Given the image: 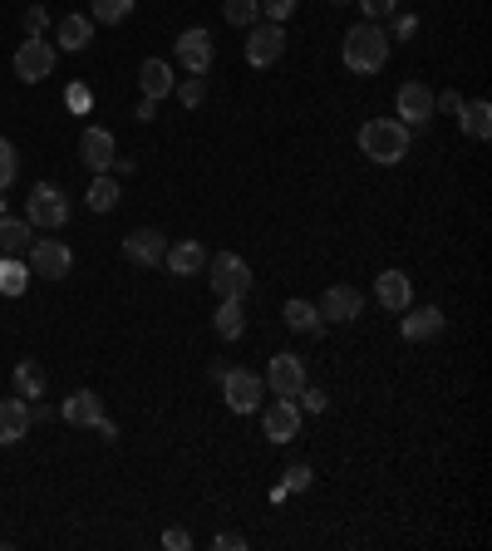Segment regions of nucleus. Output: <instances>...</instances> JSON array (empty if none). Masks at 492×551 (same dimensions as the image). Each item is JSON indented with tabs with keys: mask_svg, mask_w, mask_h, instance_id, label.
<instances>
[{
	"mask_svg": "<svg viewBox=\"0 0 492 551\" xmlns=\"http://www.w3.org/2000/svg\"><path fill=\"white\" fill-rule=\"evenodd\" d=\"M163 547L168 551H192V532H187V527H168V532H163Z\"/></svg>",
	"mask_w": 492,
	"mask_h": 551,
	"instance_id": "nucleus-37",
	"label": "nucleus"
},
{
	"mask_svg": "<svg viewBox=\"0 0 492 551\" xmlns=\"http://www.w3.org/2000/svg\"><path fill=\"white\" fill-rule=\"evenodd\" d=\"M60 419L69 424V429H99L104 438H119V429L109 424V414H104V404H99L94 389H74V394L64 399Z\"/></svg>",
	"mask_w": 492,
	"mask_h": 551,
	"instance_id": "nucleus-5",
	"label": "nucleus"
},
{
	"mask_svg": "<svg viewBox=\"0 0 492 551\" xmlns=\"http://www.w3.org/2000/svg\"><path fill=\"white\" fill-rule=\"evenodd\" d=\"M173 55H178V64H183L187 74H207V69H212V55H217V45H212V35H207L202 25H192V30L178 35Z\"/></svg>",
	"mask_w": 492,
	"mask_h": 551,
	"instance_id": "nucleus-11",
	"label": "nucleus"
},
{
	"mask_svg": "<svg viewBox=\"0 0 492 551\" xmlns=\"http://www.w3.org/2000/svg\"><path fill=\"white\" fill-rule=\"evenodd\" d=\"M340 55H345V69H355V74H379L384 60H389V35H384V25H379V20H360V25L345 35Z\"/></svg>",
	"mask_w": 492,
	"mask_h": 551,
	"instance_id": "nucleus-1",
	"label": "nucleus"
},
{
	"mask_svg": "<svg viewBox=\"0 0 492 551\" xmlns=\"http://www.w3.org/2000/svg\"><path fill=\"white\" fill-rule=\"evenodd\" d=\"M25 251H30V222L0 217V256H25Z\"/></svg>",
	"mask_w": 492,
	"mask_h": 551,
	"instance_id": "nucleus-24",
	"label": "nucleus"
},
{
	"mask_svg": "<svg viewBox=\"0 0 492 551\" xmlns=\"http://www.w3.org/2000/svg\"><path fill=\"white\" fill-rule=\"evenodd\" d=\"M394 5H399V0H360L365 20H389V15H394Z\"/></svg>",
	"mask_w": 492,
	"mask_h": 551,
	"instance_id": "nucleus-36",
	"label": "nucleus"
},
{
	"mask_svg": "<svg viewBox=\"0 0 492 551\" xmlns=\"http://www.w3.org/2000/svg\"><path fill=\"white\" fill-rule=\"evenodd\" d=\"M399 123H409V128H424V123L438 114L433 109V89L424 84V79H409V84H399Z\"/></svg>",
	"mask_w": 492,
	"mask_h": 551,
	"instance_id": "nucleus-12",
	"label": "nucleus"
},
{
	"mask_svg": "<svg viewBox=\"0 0 492 551\" xmlns=\"http://www.w3.org/2000/svg\"><path fill=\"white\" fill-rule=\"evenodd\" d=\"M281 488H286V492L310 488V468H306V463H291V468H286V483H281Z\"/></svg>",
	"mask_w": 492,
	"mask_h": 551,
	"instance_id": "nucleus-35",
	"label": "nucleus"
},
{
	"mask_svg": "<svg viewBox=\"0 0 492 551\" xmlns=\"http://www.w3.org/2000/svg\"><path fill=\"white\" fill-rule=\"evenodd\" d=\"M301 433V409H296V399H276L271 409H266V438L271 443H291Z\"/></svg>",
	"mask_w": 492,
	"mask_h": 551,
	"instance_id": "nucleus-17",
	"label": "nucleus"
},
{
	"mask_svg": "<svg viewBox=\"0 0 492 551\" xmlns=\"http://www.w3.org/2000/svg\"><path fill=\"white\" fill-rule=\"evenodd\" d=\"M256 5H261V15H266V20H276V25L296 10V0H256Z\"/></svg>",
	"mask_w": 492,
	"mask_h": 551,
	"instance_id": "nucleus-34",
	"label": "nucleus"
},
{
	"mask_svg": "<svg viewBox=\"0 0 492 551\" xmlns=\"http://www.w3.org/2000/svg\"><path fill=\"white\" fill-rule=\"evenodd\" d=\"M79 158H84L94 173H109V168H114V133L99 128V123L84 128V133H79Z\"/></svg>",
	"mask_w": 492,
	"mask_h": 551,
	"instance_id": "nucleus-15",
	"label": "nucleus"
},
{
	"mask_svg": "<svg viewBox=\"0 0 492 551\" xmlns=\"http://www.w3.org/2000/svg\"><path fill=\"white\" fill-rule=\"evenodd\" d=\"M30 286V271L20 256H0V296H25Z\"/></svg>",
	"mask_w": 492,
	"mask_h": 551,
	"instance_id": "nucleus-28",
	"label": "nucleus"
},
{
	"mask_svg": "<svg viewBox=\"0 0 492 551\" xmlns=\"http://www.w3.org/2000/svg\"><path fill=\"white\" fill-rule=\"evenodd\" d=\"M173 94H178L183 109H197V104L207 99V84H202V74H187L183 84H173Z\"/></svg>",
	"mask_w": 492,
	"mask_h": 551,
	"instance_id": "nucleus-32",
	"label": "nucleus"
},
{
	"mask_svg": "<svg viewBox=\"0 0 492 551\" xmlns=\"http://www.w3.org/2000/svg\"><path fill=\"white\" fill-rule=\"evenodd\" d=\"M458 123H463V133H468V138H478V143H483V138L492 133V104H488V99L463 104V109H458Z\"/></svg>",
	"mask_w": 492,
	"mask_h": 551,
	"instance_id": "nucleus-25",
	"label": "nucleus"
},
{
	"mask_svg": "<svg viewBox=\"0 0 492 551\" xmlns=\"http://www.w3.org/2000/svg\"><path fill=\"white\" fill-rule=\"evenodd\" d=\"M163 266H168L173 276H197V271L207 266V251H202L197 242H178V246H168Z\"/></svg>",
	"mask_w": 492,
	"mask_h": 551,
	"instance_id": "nucleus-22",
	"label": "nucleus"
},
{
	"mask_svg": "<svg viewBox=\"0 0 492 551\" xmlns=\"http://www.w3.org/2000/svg\"><path fill=\"white\" fill-rule=\"evenodd\" d=\"M50 69H55V45H50V40H40V35L20 40V50H15V74H20L25 84L50 79Z\"/></svg>",
	"mask_w": 492,
	"mask_h": 551,
	"instance_id": "nucleus-8",
	"label": "nucleus"
},
{
	"mask_svg": "<svg viewBox=\"0 0 492 551\" xmlns=\"http://www.w3.org/2000/svg\"><path fill=\"white\" fill-rule=\"evenodd\" d=\"M374 296H379L384 310H409L414 306V281L404 271H379L374 276Z\"/></svg>",
	"mask_w": 492,
	"mask_h": 551,
	"instance_id": "nucleus-16",
	"label": "nucleus"
},
{
	"mask_svg": "<svg viewBox=\"0 0 492 551\" xmlns=\"http://www.w3.org/2000/svg\"><path fill=\"white\" fill-rule=\"evenodd\" d=\"M433 109H448V114H458V109H463V94H453V89H448V94H433Z\"/></svg>",
	"mask_w": 492,
	"mask_h": 551,
	"instance_id": "nucleus-41",
	"label": "nucleus"
},
{
	"mask_svg": "<svg viewBox=\"0 0 492 551\" xmlns=\"http://www.w3.org/2000/svg\"><path fill=\"white\" fill-rule=\"evenodd\" d=\"M89 207H94V212H114V207H119V183H114L109 173L94 178V187H89Z\"/></svg>",
	"mask_w": 492,
	"mask_h": 551,
	"instance_id": "nucleus-30",
	"label": "nucleus"
},
{
	"mask_svg": "<svg viewBox=\"0 0 492 551\" xmlns=\"http://www.w3.org/2000/svg\"><path fill=\"white\" fill-rule=\"evenodd\" d=\"M212 325H217V335H222V340H242V335H246V306H242V301H222L217 315H212Z\"/></svg>",
	"mask_w": 492,
	"mask_h": 551,
	"instance_id": "nucleus-27",
	"label": "nucleus"
},
{
	"mask_svg": "<svg viewBox=\"0 0 492 551\" xmlns=\"http://www.w3.org/2000/svg\"><path fill=\"white\" fill-rule=\"evenodd\" d=\"M281 315H286V325H291L296 335H320V330H325V320H320L315 301H301V296H296V301H286Z\"/></svg>",
	"mask_w": 492,
	"mask_h": 551,
	"instance_id": "nucleus-23",
	"label": "nucleus"
},
{
	"mask_svg": "<svg viewBox=\"0 0 492 551\" xmlns=\"http://www.w3.org/2000/svg\"><path fill=\"white\" fill-rule=\"evenodd\" d=\"M30 266H35V276H45V281H64L69 276V266H74V251L55 237H40V242H30Z\"/></svg>",
	"mask_w": 492,
	"mask_h": 551,
	"instance_id": "nucleus-9",
	"label": "nucleus"
},
{
	"mask_svg": "<svg viewBox=\"0 0 492 551\" xmlns=\"http://www.w3.org/2000/svg\"><path fill=\"white\" fill-rule=\"evenodd\" d=\"M138 84H143V99H153V104H158V99H168V94H173V84H178V79H173V64H168V60H143Z\"/></svg>",
	"mask_w": 492,
	"mask_h": 551,
	"instance_id": "nucleus-19",
	"label": "nucleus"
},
{
	"mask_svg": "<svg viewBox=\"0 0 492 551\" xmlns=\"http://www.w3.org/2000/svg\"><path fill=\"white\" fill-rule=\"evenodd\" d=\"M315 310H320V320L350 325V320H360V315H365V296H360L355 286H330V291L315 301Z\"/></svg>",
	"mask_w": 492,
	"mask_h": 551,
	"instance_id": "nucleus-13",
	"label": "nucleus"
},
{
	"mask_svg": "<svg viewBox=\"0 0 492 551\" xmlns=\"http://www.w3.org/2000/svg\"><path fill=\"white\" fill-rule=\"evenodd\" d=\"M10 384H15V394L30 404V399H40V394H45V384H50V379H45V369H40V365L20 360V365H15V374H10Z\"/></svg>",
	"mask_w": 492,
	"mask_h": 551,
	"instance_id": "nucleus-26",
	"label": "nucleus"
},
{
	"mask_svg": "<svg viewBox=\"0 0 492 551\" xmlns=\"http://www.w3.org/2000/svg\"><path fill=\"white\" fill-rule=\"evenodd\" d=\"M55 40H60V50H69V55L89 50V40H94V20H89V15H64L60 25H55Z\"/></svg>",
	"mask_w": 492,
	"mask_h": 551,
	"instance_id": "nucleus-21",
	"label": "nucleus"
},
{
	"mask_svg": "<svg viewBox=\"0 0 492 551\" xmlns=\"http://www.w3.org/2000/svg\"><path fill=\"white\" fill-rule=\"evenodd\" d=\"M409 143H414V128L399 119H369L365 128H360V148H365V158H374V163H404L409 158Z\"/></svg>",
	"mask_w": 492,
	"mask_h": 551,
	"instance_id": "nucleus-2",
	"label": "nucleus"
},
{
	"mask_svg": "<svg viewBox=\"0 0 492 551\" xmlns=\"http://www.w3.org/2000/svg\"><path fill=\"white\" fill-rule=\"evenodd\" d=\"M133 119H143V123H148V119H158V104H153V99H143V104H138V114H133Z\"/></svg>",
	"mask_w": 492,
	"mask_h": 551,
	"instance_id": "nucleus-43",
	"label": "nucleus"
},
{
	"mask_svg": "<svg viewBox=\"0 0 492 551\" xmlns=\"http://www.w3.org/2000/svg\"><path fill=\"white\" fill-rule=\"evenodd\" d=\"M20 178V153H15V143L10 138H0V192Z\"/></svg>",
	"mask_w": 492,
	"mask_h": 551,
	"instance_id": "nucleus-33",
	"label": "nucleus"
},
{
	"mask_svg": "<svg viewBox=\"0 0 492 551\" xmlns=\"http://www.w3.org/2000/svg\"><path fill=\"white\" fill-rule=\"evenodd\" d=\"M414 30H419V20H414V15H394V30H384V35H389V40H409Z\"/></svg>",
	"mask_w": 492,
	"mask_h": 551,
	"instance_id": "nucleus-38",
	"label": "nucleus"
},
{
	"mask_svg": "<svg viewBox=\"0 0 492 551\" xmlns=\"http://www.w3.org/2000/svg\"><path fill=\"white\" fill-rule=\"evenodd\" d=\"M45 25H50V15H45L40 5H30V10H25V35H40Z\"/></svg>",
	"mask_w": 492,
	"mask_h": 551,
	"instance_id": "nucleus-40",
	"label": "nucleus"
},
{
	"mask_svg": "<svg viewBox=\"0 0 492 551\" xmlns=\"http://www.w3.org/2000/svg\"><path fill=\"white\" fill-rule=\"evenodd\" d=\"M222 15H227V25H256L261 20V5L256 0H222Z\"/></svg>",
	"mask_w": 492,
	"mask_h": 551,
	"instance_id": "nucleus-31",
	"label": "nucleus"
},
{
	"mask_svg": "<svg viewBox=\"0 0 492 551\" xmlns=\"http://www.w3.org/2000/svg\"><path fill=\"white\" fill-rule=\"evenodd\" d=\"M25 222L30 227H45V232H60L69 222V197L55 183H35L25 197Z\"/></svg>",
	"mask_w": 492,
	"mask_h": 551,
	"instance_id": "nucleus-4",
	"label": "nucleus"
},
{
	"mask_svg": "<svg viewBox=\"0 0 492 551\" xmlns=\"http://www.w3.org/2000/svg\"><path fill=\"white\" fill-rule=\"evenodd\" d=\"M128 10H133V0H89L94 25H119V20H128Z\"/></svg>",
	"mask_w": 492,
	"mask_h": 551,
	"instance_id": "nucleus-29",
	"label": "nucleus"
},
{
	"mask_svg": "<svg viewBox=\"0 0 492 551\" xmlns=\"http://www.w3.org/2000/svg\"><path fill=\"white\" fill-rule=\"evenodd\" d=\"M281 55H286V30H281L276 20H256V25H246V64L266 69V64H276Z\"/></svg>",
	"mask_w": 492,
	"mask_h": 551,
	"instance_id": "nucleus-7",
	"label": "nucleus"
},
{
	"mask_svg": "<svg viewBox=\"0 0 492 551\" xmlns=\"http://www.w3.org/2000/svg\"><path fill=\"white\" fill-rule=\"evenodd\" d=\"M123 256H128L133 266H163V256H168V237H163V232H153V227H138V232H128V237H123Z\"/></svg>",
	"mask_w": 492,
	"mask_h": 551,
	"instance_id": "nucleus-14",
	"label": "nucleus"
},
{
	"mask_svg": "<svg viewBox=\"0 0 492 551\" xmlns=\"http://www.w3.org/2000/svg\"><path fill=\"white\" fill-rule=\"evenodd\" d=\"M212 547H217V551H246V537H242V532H217V537H212Z\"/></svg>",
	"mask_w": 492,
	"mask_h": 551,
	"instance_id": "nucleus-39",
	"label": "nucleus"
},
{
	"mask_svg": "<svg viewBox=\"0 0 492 551\" xmlns=\"http://www.w3.org/2000/svg\"><path fill=\"white\" fill-rule=\"evenodd\" d=\"M266 384H271L276 399H301V389H306V360L301 355H276L266 365Z\"/></svg>",
	"mask_w": 492,
	"mask_h": 551,
	"instance_id": "nucleus-10",
	"label": "nucleus"
},
{
	"mask_svg": "<svg viewBox=\"0 0 492 551\" xmlns=\"http://www.w3.org/2000/svg\"><path fill=\"white\" fill-rule=\"evenodd\" d=\"M30 433V404L15 394V399H0V448L20 443Z\"/></svg>",
	"mask_w": 492,
	"mask_h": 551,
	"instance_id": "nucleus-18",
	"label": "nucleus"
},
{
	"mask_svg": "<svg viewBox=\"0 0 492 551\" xmlns=\"http://www.w3.org/2000/svg\"><path fill=\"white\" fill-rule=\"evenodd\" d=\"M330 5H350V0H330Z\"/></svg>",
	"mask_w": 492,
	"mask_h": 551,
	"instance_id": "nucleus-44",
	"label": "nucleus"
},
{
	"mask_svg": "<svg viewBox=\"0 0 492 551\" xmlns=\"http://www.w3.org/2000/svg\"><path fill=\"white\" fill-rule=\"evenodd\" d=\"M261 394H266V384H261L256 369H227L222 374V399H227L232 414H256L261 409Z\"/></svg>",
	"mask_w": 492,
	"mask_h": 551,
	"instance_id": "nucleus-6",
	"label": "nucleus"
},
{
	"mask_svg": "<svg viewBox=\"0 0 492 551\" xmlns=\"http://www.w3.org/2000/svg\"><path fill=\"white\" fill-rule=\"evenodd\" d=\"M202 271H207L217 301H246V291H251V266H246L237 251H217V256H207Z\"/></svg>",
	"mask_w": 492,
	"mask_h": 551,
	"instance_id": "nucleus-3",
	"label": "nucleus"
},
{
	"mask_svg": "<svg viewBox=\"0 0 492 551\" xmlns=\"http://www.w3.org/2000/svg\"><path fill=\"white\" fill-rule=\"evenodd\" d=\"M301 394H306V409H310V414H325V404H330V399H325V389H310V384H306Z\"/></svg>",
	"mask_w": 492,
	"mask_h": 551,
	"instance_id": "nucleus-42",
	"label": "nucleus"
},
{
	"mask_svg": "<svg viewBox=\"0 0 492 551\" xmlns=\"http://www.w3.org/2000/svg\"><path fill=\"white\" fill-rule=\"evenodd\" d=\"M399 330H404V340H414V345H419V340H433V335L443 330V310H438V306H424V310L409 306Z\"/></svg>",
	"mask_w": 492,
	"mask_h": 551,
	"instance_id": "nucleus-20",
	"label": "nucleus"
}]
</instances>
